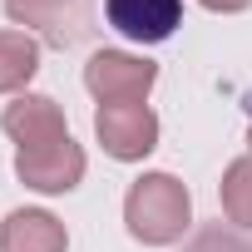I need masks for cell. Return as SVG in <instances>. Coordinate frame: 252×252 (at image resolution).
<instances>
[{"instance_id": "cell-5", "label": "cell", "mask_w": 252, "mask_h": 252, "mask_svg": "<svg viewBox=\"0 0 252 252\" xmlns=\"http://www.w3.org/2000/svg\"><path fill=\"white\" fill-rule=\"evenodd\" d=\"M0 124H5V134L20 144V154H30V149H45V144H60V139H69L60 104H55V99H45V94H20L15 104H5Z\"/></svg>"}, {"instance_id": "cell-12", "label": "cell", "mask_w": 252, "mask_h": 252, "mask_svg": "<svg viewBox=\"0 0 252 252\" xmlns=\"http://www.w3.org/2000/svg\"><path fill=\"white\" fill-rule=\"evenodd\" d=\"M208 10H222V15H237V10H247L252 0H203Z\"/></svg>"}, {"instance_id": "cell-9", "label": "cell", "mask_w": 252, "mask_h": 252, "mask_svg": "<svg viewBox=\"0 0 252 252\" xmlns=\"http://www.w3.org/2000/svg\"><path fill=\"white\" fill-rule=\"evenodd\" d=\"M35 64H40L35 40H25V35H0V89L25 84V79L35 74Z\"/></svg>"}, {"instance_id": "cell-11", "label": "cell", "mask_w": 252, "mask_h": 252, "mask_svg": "<svg viewBox=\"0 0 252 252\" xmlns=\"http://www.w3.org/2000/svg\"><path fill=\"white\" fill-rule=\"evenodd\" d=\"M183 252H252V242L242 232H227V227H203Z\"/></svg>"}, {"instance_id": "cell-10", "label": "cell", "mask_w": 252, "mask_h": 252, "mask_svg": "<svg viewBox=\"0 0 252 252\" xmlns=\"http://www.w3.org/2000/svg\"><path fill=\"white\" fill-rule=\"evenodd\" d=\"M74 5V0H5V10H10V20L15 25H45L55 40H64V25H60V15Z\"/></svg>"}, {"instance_id": "cell-8", "label": "cell", "mask_w": 252, "mask_h": 252, "mask_svg": "<svg viewBox=\"0 0 252 252\" xmlns=\"http://www.w3.org/2000/svg\"><path fill=\"white\" fill-rule=\"evenodd\" d=\"M222 213L237 227H252V158L227 163V173H222Z\"/></svg>"}, {"instance_id": "cell-1", "label": "cell", "mask_w": 252, "mask_h": 252, "mask_svg": "<svg viewBox=\"0 0 252 252\" xmlns=\"http://www.w3.org/2000/svg\"><path fill=\"white\" fill-rule=\"evenodd\" d=\"M124 222L149 247L178 242L188 232V222H193V198L173 173H144L129 188V198H124Z\"/></svg>"}, {"instance_id": "cell-6", "label": "cell", "mask_w": 252, "mask_h": 252, "mask_svg": "<svg viewBox=\"0 0 252 252\" xmlns=\"http://www.w3.org/2000/svg\"><path fill=\"white\" fill-rule=\"evenodd\" d=\"M15 173H20L30 188H40V193H69V188L84 178V154H79L74 139H60V144L15 154Z\"/></svg>"}, {"instance_id": "cell-3", "label": "cell", "mask_w": 252, "mask_h": 252, "mask_svg": "<svg viewBox=\"0 0 252 252\" xmlns=\"http://www.w3.org/2000/svg\"><path fill=\"white\" fill-rule=\"evenodd\" d=\"M94 134H99V144H104L114 158L134 163V158L154 154V144H158V119H154L149 104H99Z\"/></svg>"}, {"instance_id": "cell-7", "label": "cell", "mask_w": 252, "mask_h": 252, "mask_svg": "<svg viewBox=\"0 0 252 252\" xmlns=\"http://www.w3.org/2000/svg\"><path fill=\"white\" fill-rule=\"evenodd\" d=\"M64 222L45 208H15L0 222V252H64Z\"/></svg>"}, {"instance_id": "cell-2", "label": "cell", "mask_w": 252, "mask_h": 252, "mask_svg": "<svg viewBox=\"0 0 252 252\" xmlns=\"http://www.w3.org/2000/svg\"><path fill=\"white\" fill-rule=\"evenodd\" d=\"M154 79H158L154 60H134V55H119V50H99L84 64V84L99 104H144Z\"/></svg>"}, {"instance_id": "cell-4", "label": "cell", "mask_w": 252, "mask_h": 252, "mask_svg": "<svg viewBox=\"0 0 252 252\" xmlns=\"http://www.w3.org/2000/svg\"><path fill=\"white\" fill-rule=\"evenodd\" d=\"M104 15L124 40L158 45L183 25V0H104Z\"/></svg>"}]
</instances>
